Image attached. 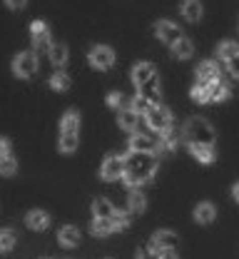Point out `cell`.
I'll return each mask as SVG.
<instances>
[{
    "label": "cell",
    "instance_id": "cell-29",
    "mask_svg": "<svg viewBox=\"0 0 239 259\" xmlns=\"http://www.w3.org/2000/svg\"><path fill=\"white\" fill-rule=\"evenodd\" d=\"M18 242V234L13 229H0V252H13Z\"/></svg>",
    "mask_w": 239,
    "mask_h": 259
},
{
    "label": "cell",
    "instance_id": "cell-9",
    "mask_svg": "<svg viewBox=\"0 0 239 259\" xmlns=\"http://www.w3.org/2000/svg\"><path fill=\"white\" fill-rule=\"evenodd\" d=\"M157 77V67L152 63H137L132 67V82H135L137 90H142L147 82H152Z\"/></svg>",
    "mask_w": 239,
    "mask_h": 259
},
{
    "label": "cell",
    "instance_id": "cell-21",
    "mask_svg": "<svg viewBox=\"0 0 239 259\" xmlns=\"http://www.w3.org/2000/svg\"><path fill=\"white\" fill-rule=\"evenodd\" d=\"M172 53H174V58H179V60H187V58H192V53H195V45H192V40L189 37H179L174 45H172Z\"/></svg>",
    "mask_w": 239,
    "mask_h": 259
},
{
    "label": "cell",
    "instance_id": "cell-36",
    "mask_svg": "<svg viewBox=\"0 0 239 259\" xmlns=\"http://www.w3.org/2000/svg\"><path fill=\"white\" fill-rule=\"evenodd\" d=\"M122 100H125L122 93H110V95H107V105H110V107H120Z\"/></svg>",
    "mask_w": 239,
    "mask_h": 259
},
{
    "label": "cell",
    "instance_id": "cell-17",
    "mask_svg": "<svg viewBox=\"0 0 239 259\" xmlns=\"http://www.w3.org/2000/svg\"><path fill=\"white\" fill-rule=\"evenodd\" d=\"M214 217H217V209H214L212 202H200V204L195 207V220H197L200 225H212Z\"/></svg>",
    "mask_w": 239,
    "mask_h": 259
},
{
    "label": "cell",
    "instance_id": "cell-37",
    "mask_svg": "<svg viewBox=\"0 0 239 259\" xmlns=\"http://www.w3.org/2000/svg\"><path fill=\"white\" fill-rule=\"evenodd\" d=\"M137 259H160V252H155L152 247H150V249H139V252H137Z\"/></svg>",
    "mask_w": 239,
    "mask_h": 259
},
{
    "label": "cell",
    "instance_id": "cell-14",
    "mask_svg": "<svg viewBox=\"0 0 239 259\" xmlns=\"http://www.w3.org/2000/svg\"><path fill=\"white\" fill-rule=\"evenodd\" d=\"M177 142H179V135H177V130H162V132H157V147L160 150H165V152H172L174 147H177Z\"/></svg>",
    "mask_w": 239,
    "mask_h": 259
},
{
    "label": "cell",
    "instance_id": "cell-28",
    "mask_svg": "<svg viewBox=\"0 0 239 259\" xmlns=\"http://www.w3.org/2000/svg\"><path fill=\"white\" fill-rule=\"evenodd\" d=\"M60 130H63V132H77V130H80V115H77V110H68V112L63 115Z\"/></svg>",
    "mask_w": 239,
    "mask_h": 259
},
{
    "label": "cell",
    "instance_id": "cell-34",
    "mask_svg": "<svg viewBox=\"0 0 239 259\" xmlns=\"http://www.w3.org/2000/svg\"><path fill=\"white\" fill-rule=\"evenodd\" d=\"M112 222H115V227L122 232V229H127V227H130V214H127V212H120V209H115V214H112Z\"/></svg>",
    "mask_w": 239,
    "mask_h": 259
},
{
    "label": "cell",
    "instance_id": "cell-11",
    "mask_svg": "<svg viewBox=\"0 0 239 259\" xmlns=\"http://www.w3.org/2000/svg\"><path fill=\"white\" fill-rule=\"evenodd\" d=\"M130 152H155L157 150V140L150 135H132L127 142Z\"/></svg>",
    "mask_w": 239,
    "mask_h": 259
},
{
    "label": "cell",
    "instance_id": "cell-30",
    "mask_svg": "<svg viewBox=\"0 0 239 259\" xmlns=\"http://www.w3.org/2000/svg\"><path fill=\"white\" fill-rule=\"evenodd\" d=\"M18 172V160L13 155H3L0 157V175L3 177H13Z\"/></svg>",
    "mask_w": 239,
    "mask_h": 259
},
{
    "label": "cell",
    "instance_id": "cell-41",
    "mask_svg": "<svg viewBox=\"0 0 239 259\" xmlns=\"http://www.w3.org/2000/svg\"><path fill=\"white\" fill-rule=\"evenodd\" d=\"M160 259H177V257L172 254V249H170V252H162V254H160Z\"/></svg>",
    "mask_w": 239,
    "mask_h": 259
},
{
    "label": "cell",
    "instance_id": "cell-6",
    "mask_svg": "<svg viewBox=\"0 0 239 259\" xmlns=\"http://www.w3.org/2000/svg\"><path fill=\"white\" fill-rule=\"evenodd\" d=\"M145 120H147V127L155 130V132H162V130L172 127V112L167 107H162V105H155V107L145 115Z\"/></svg>",
    "mask_w": 239,
    "mask_h": 259
},
{
    "label": "cell",
    "instance_id": "cell-10",
    "mask_svg": "<svg viewBox=\"0 0 239 259\" xmlns=\"http://www.w3.org/2000/svg\"><path fill=\"white\" fill-rule=\"evenodd\" d=\"M155 35H157L162 42H167V45H174V42L182 37L179 28H177L172 20H157V23H155Z\"/></svg>",
    "mask_w": 239,
    "mask_h": 259
},
{
    "label": "cell",
    "instance_id": "cell-7",
    "mask_svg": "<svg viewBox=\"0 0 239 259\" xmlns=\"http://www.w3.org/2000/svg\"><path fill=\"white\" fill-rule=\"evenodd\" d=\"M30 37H33V50H37V53H47L53 48V37H50V30H47V23H42V20H35L30 25Z\"/></svg>",
    "mask_w": 239,
    "mask_h": 259
},
{
    "label": "cell",
    "instance_id": "cell-20",
    "mask_svg": "<svg viewBox=\"0 0 239 259\" xmlns=\"http://www.w3.org/2000/svg\"><path fill=\"white\" fill-rule=\"evenodd\" d=\"M229 95H232V90L227 82H222V80L209 82V102H224Z\"/></svg>",
    "mask_w": 239,
    "mask_h": 259
},
{
    "label": "cell",
    "instance_id": "cell-22",
    "mask_svg": "<svg viewBox=\"0 0 239 259\" xmlns=\"http://www.w3.org/2000/svg\"><path fill=\"white\" fill-rule=\"evenodd\" d=\"M137 122H139V115H137L132 107H127V110H120V115H117V125L120 130H132L137 127Z\"/></svg>",
    "mask_w": 239,
    "mask_h": 259
},
{
    "label": "cell",
    "instance_id": "cell-40",
    "mask_svg": "<svg viewBox=\"0 0 239 259\" xmlns=\"http://www.w3.org/2000/svg\"><path fill=\"white\" fill-rule=\"evenodd\" d=\"M232 197H234V199H237V202H239V182H237V185H234V187H232Z\"/></svg>",
    "mask_w": 239,
    "mask_h": 259
},
{
    "label": "cell",
    "instance_id": "cell-24",
    "mask_svg": "<svg viewBox=\"0 0 239 259\" xmlns=\"http://www.w3.org/2000/svg\"><path fill=\"white\" fill-rule=\"evenodd\" d=\"M47 55H50V63L55 65V67H65V63H68V48L60 45V42H53V48L47 50Z\"/></svg>",
    "mask_w": 239,
    "mask_h": 259
},
{
    "label": "cell",
    "instance_id": "cell-38",
    "mask_svg": "<svg viewBox=\"0 0 239 259\" xmlns=\"http://www.w3.org/2000/svg\"><path fill=\"white\" fill-rule=\"evenodd\" d=\"M25 3H28V0H5V5H8L10 10H23Z\"/></svg>",
    "mask_w": 239,
    "mask_h": 259
},
{
    "label": "cell",
    "instance_id": "cell-39",
    "mask_svg": "<svg viewBox=\"0 0 239 259\" xmlns=\"http://www.w3.org/2000/svg\"><path fill=\"white\" fill-rule=\"evenodd\" d=\"M3 155H10V140L8 137H0V157Z\"/></svg>",
    "mask_w": 239,
    "mask_h": 259
},
{
    "label": "cell",
    "instance_id": "cell-13",
    "mask_svg": "<svg viewBox=\"0 0 239 259\" xmlns=\"http://www.w3.org/2000/svg\"><path fill=\"white\" fill-rule=\"evenodd\" d=\"M25 225L30 227V229H35V232H42V229L50 227V214L42 212V209H30L25 214Z\"/></svg>",
    "mask_w": 239,
    "mask_h": 259
},
{
    "label": "cell",
    "instance_id": "cell-35",
    "mask_svg": "<svg viewBox=\"0 0 239 259\" xmlns=\"http://www.w3.org/2000/svg\"><path fill=\"white\" fill-rule=\"evenodd\" d=\"M224 65H227L229 75H232L234 80H239V53H234L232 58H227V60H224Z\"/></svg>",
    "mask_w": 239,
    "mask_h": 259
},
{
    "label": "cell",
    "instance_id": "cell-1",
    "mask_svg": "<svg viewBox=\"0 0 239 259\" xmlns=\"http://www.w3.org/2000/svg\"><path fill=\"white\" fill-rule=\"evenodd\" d=\"M157 172V160L155 152H130L125 157V175L122 182L127 187H139L145 182H150Z\"/></svg>",
    "mask_w": 239,
    "mask_h": 259
},
{
    "label": "cell",
    "instance_id": "cell-5",
    "mask_svg": "<svg viewBox=\"0 0 239 259\" xmlns=\"http://www.w3.org/2000/svg\"><path fill=\"white\" fill-rule=\"evenodd\" d=\"M122 175H125V157L107 155L103 167H100V177H103L105 182H115V180H122Z\"/></svg>",
    "mask_w": 239,
    "mask_h": 259
},
{
    "label": "cell",
    "instance_id": "cell-23",
    "mask_svg": "<svg viewBox=\"0 0 239 259\" xmlns=\"http://www.w3.org/2000/svg\"><path fill=\"white\" fill-rule=\"evenodd\" d=\"M77 145H80V137H77V132H60V142H58L60 152L72 155V152L77 150Z\"/></svg>",
    "mask_w": 239,
    "mask_h": 259
},
{
    "label": "cell",
    "instance_id": "cell-15",
    "mask_svg": "<svg viewBox=\"0 0 239 259\" xmlns=\"http://www.w3.org/2000/svg\"><path fill=\"white\" fill-rule=\"evenodd\" d=\"M90 232H92L95 237H107V234L117 232V227L112 222V217H95L92 225H90Z\"/></svg>",
    "mask_w": 239,
    "mask_h": 259
},
{
    "label": "cell",
    "instance_id": "cell-3",
    "mask_svg": "<svg viewBox=\"0 0 239 259\" xmlns=\"http://www.w3.org/2000/svg\"><path fill=\"white\" fill-rule=\"evenodd\" d=\"M37 72V55L33 50H23L13 58V75L20 80H30Z\"/></svg>",
    "mask_w": 239,
    "mask_h": 259
},
{
    "label": "cell",
    "instance_id": "cell-25",
    "mask_svg": "<svg viewBox=\"0 0 239 259\" xmlns=\"http://www.w3.org/2000/svg\"><path fill=\"white\" fill-rule=\"evenodd\" d=\"M47 82H50V88H53L55 93H68V90H70V85H72V82H70V77L65 75V72H63V70L53 72Z\"/></svg>",
    "mask_w": 239,
    "mask_h": 259
},
{
    "label": "cell",
    "instance_id": "cell-31",
    "mask_svg": "<svg viewBox=\"0 0 239 259\" xmlns=\"http://www.w3.org/2000/svg\"><path fill=\"white\" fill-rule=\"evenodd\" d=\"M127 207H130V212H145V207H147V199H145V194L142 192H132L130 194V199H127Z\"/></svg>",
    "mask_w": 239,
    "mask_h": 259
},
{
    "label": "cell",
    "instance_id": "cell-2",
    "mask_svg": "<svg viewBox=\"0 0 239 259\" xmlns=\"http://www.w3.org/2000/svg\"><path fill=\"white\" fill-rule=\"evenodd\" d=\"M182 140L187 145H214L217 135H214V130H212V125L207 120H202V117H189L184 122V130H182Z\"/></svg>",
    "mask_w": 239,
    "mask_h": 259
},
{
    "label": "cell",
    "instance_id": "cell-26",
    "mask_svg": "<svg viewBox=\"0 0 239 259\" xmlns=\"http://www.w3.org/2000/svg\"><path fill=\"white\" fill-rule=\"evenodd\" d=\"M92 214H95V217H112V214H115V207H112L110 199L98 197V199H92Z\"/></svg>",
    "mask_w": 239,
    "mask_h": 259
},
{
    "label": "cell",
    "instance_id": "cell-16",
    "mask_svg": "<svg viewBox=\"0 0 239 259\" xmlns=\"http://www.w3.org/2000/svg\"><path fill=\"white\" fill-rule=\"evenodd\" d=\"M189 152H192L195 160H200L202 164H212V162L217 160L214 145H189Z\"/></svg>",
    "mask_w": 239,
    "mask_h": 259
},
{
    "label": "cell",
    "instance_id": "cell-18",
    "mask_svg": "<svg viewBox=\"0 0 239 259\" xmlns=\"http://www.w3.org/2000/svg\"><path fill=\"white\" fill-rule=\"evenodd\" d=\"M58 239H60V244H63V247L72 249V247H77V244H80V229H77V227H72V225L63 227V229H60V234H58Z\"/></svg>",
    "mask_w": 239,
    "mask_h": 259
},
{
    "label": "cell",
    "instance_id": "cell-19",
    "mask_svg": "<svg viewBox=\"0 0 239 259\" xmlns=\"http://www.w3.org/2000/svg\"><path fill=\"white\" fill-rule=\"evenodd\" d=\"M182 15L189 23H200V18H202V3L200 0H184L182 3Z\"/></svg>",
    "mask_w": 239,
    "mask_h": 259
},
{
    "label": "cell",
    "instance_id": "cell-32",
    "mask_svg": "<svg viewBox=\"0 0 239 259\" xmlns=\"http://www.w3.org/2000/svg\"><path fill=\"white\" fill-rule=\"evenodd\" d=\"M234 53H239V45L234 42V40H224V42H219V48H217V55H219L222 60L232 58Z\"/></svg>",
    "mask_w": 239,
    "mask_h": 259
},
{
    "label": "cell",
    "instance_id": "cell-27",
    "mask_svg": "<svg viewBox=\"0 0 239 259\" xmlns=\"http://www.w3.org/2000/svg\"><path fill=\"white\" fill-rule=\"evenodd\" d=\"M130 107L135 110L137 115H147V112H150V110L155 107V102H152V100H150V97H147V95H142V93H137V95L132 97V102H130Z\"/></svg>",
    "mask_w": 239,
    "mask_h": 259
},
{
    "label": "cell",
    "instance_id": "cell-8",
    "mask_svg": "<svg viewBox=\"0 0 239 259\" xmlns=\"http://www.w3.org/2000/svg\"><path fill=\"white\" fill-rule=\"evenodd\" d=\"M179 244V237L174 234V232H170V229H160L155 237H152V242H150V247L155 249V252H170V249H174Z\"/></svg>",
    "mask_w": 239,
    "mask_h": 259
},
{
    "label": "cell",
    "instance_id": "cell-33",
    "mask_svg": "<svg viewBox=\"0 0 239 259\" xmlns=\"http://www.w3.org/2000/svg\"><path fill=\"white\" fill-rule=\"evenodd\" d=\"M189 95L195 102H209V82H197Z\"/></svg>",
    "mask_w": 239,
    "mask_h": 259
},
{
    "label": "cell",
    "instance_id": "cell-12",
    "mask_svg": "<svg viewBox=\"0 0 239 259\" xmlns=\"http://www.w3.org/2000/svg\"><path fill=\"white\" fill-rule=\"evenodd\" d=\"M197 80L200 82H217V80H222L219 77V65L214 63V60L200 63L197 65Z\"/></svg>",
    "mask_w": 239,
    "mask_h": 259
},
{
    "label": "cell",
    "instance_id": "cell-4",
    "mask_svg": "<svg viewBox=\"0 0 239 259\" xmlns=\"http://www.w3.org/2000/svg\"><path fill=\"white\" fill-rule=\"evenodd\" d=\"M87 63L92 65L95 70H110L115 65V50L110 45H95L87 53Z\"/></svg>",
    "mask_w": 239,
    "mask_h": 259
}]
</instances>
